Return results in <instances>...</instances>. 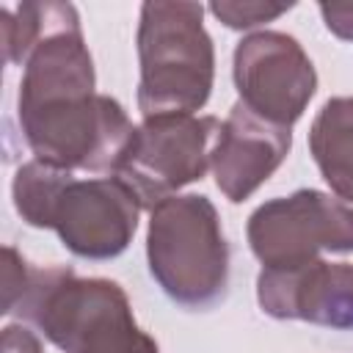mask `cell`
Returning a JSON list of instances; mask_svg holds the SVG:
<instances>
[{
  "instance_id": "6da1fadb",
  "label": "cell",
  "mask_w": 353,
  "mask_h": 353,
  "mask_svg": "<svg viewBox=\"0 0 353 353\" xmlns=\"http://www.w3.org/2000/svg\"><path fill=\"white\" fill-rule=\"evenodd\" d=\"M17 119L36 160L113 176L135 124L119 99L97 94V74L72 3H44V30L33 44L17 97Z\"/></svg>"
},
{
  "instance_id": "7a4b0ae2",
  "label": "cell",
  "mask_w": 353,
  "mask_h": 353,
  "mask_svg": "<svg viewBox=\"0 0 353 353\" xmlns=\"http://www.w3.org/2000/svg\"><path fill=\"white\" fill-rule=\"evenodd\" d=\"M11 199L28 226L55 229L63 248L91 262L124 254L143 210L119 176L77 179L72 171L36 157L17 168Z\"/></svg>"
},
{
  "instance_id": "3957f363",
  "label": "cell",
  "mask_w": 353,
  "mask_h": 353,
  "mask_svg": "<svg viewBox=\"0 0 353 353\" xmlns=\"http://www.w3.org/2000/svg\"><path fill=\"white\" fill-rule=\"evenodd\" d=\"M63 353H160L132 314L121 284L72 268H30L14 306Z\"/></svg>"
},
{
  "instance_id": "277c9868",
  "label": "cell",
  "mask_w": 353,
  "mask_h": 353,
  "mask_svg": "<svg viewBox=\"0 0 353 353\" xmlns=\"http://www.w3.org/2000/svg\"><path fill=\"white\" fill-rule=\"evenodd\" d=\"M138 63L143 119L201 110L215 80V47L204 28V6L146 0L138 17Z\"/></svg>"
},
{
  "instance_id": "5b68a950",
  "label": "cell",
  "mask_w": 353,
  "mask_h": 353,
  "mask_svg": "<svg viewBox=\"0 0 353 353\" xmlns=\"http://www.w3.org/2000/svg\"><path fill=\"white\" fill-rule=\"evenodd\" d=\"M149 273L185 309L215 306L229 284V245L215 204L201 193L168 196L149 210Z\"/></svg>"
},
{
  "instance_id": "8992f818",
  "label": "cell",
  "mask_w": 353,
  "mask_h": 353,
  "mask_svg": "<svg viewBox=\"0 0 353 353\" xmlns=\"http://www.w3.org/2000/svg\"><path fill=\"white\" fill-rule=\"evenodd\" d=\"M245 234L262 268H298L320 254H353V212L331 193L301 188L259 204Z\"/></svg>"
},
{
  "instance_id": "52a82bcc",
  "label": "cell",
  "mask_w": 353,
  "mask_h": 353,
  "mask_svg": "<svg viewBox=\"0 0 353 353\" xmlns=\"http://www.w3.org/2000/svg\"><path fill=\"white\" fill-rule=\"evenodd\" d=\"M218 130L215 116L171 113L143 119L113 176L138 196L141 207L152 210L207 174Z\"/></svg>"
},
{
  "instance_id": "ba28073f",
  "label": "cell",
  "mask_w": 353,
  "mask_h": 353,
  "mask_svg": "<svg viewBox=\"0 0 353 353\" xmlns=\"http://www.w3.org/2000/svg\"><path fill=\"white\" fill-rule=\"evenodd\" d=\"M232 77L243 102L259 119L292 130L317 91V72L301 41L281 30H256L237 41Z\"/></svg>"
},
{
  "instance_id": "9c48e42d",
  "label": "cell",
  "mask_w": 353,
  "mask_h": 353,
  "mask_svg": "<svg viewBox=\"0 0 353 353\" xmlns=\"http://www.w3.org/2000/svg\"><path fill=\"white\" fill-rule=\"evenodd\" d=\"M256 301L276 320H303L336 331L353 328V265L314 259L298 268H262Z\"/></svg>"
},
{
  "instance_id": "30bf717a",
  "label": "cell",
  "mask_w": 353,
  "mask_h": 353,
  "mask_svg": "<svg viewBox=\"0 0 353 353\" xmlns=\"http://www.w3.org/2000/svg\"><path fill=\"white\" fill-rule=\"evenodd\" d=\"M290 149L292 132L287 127L270 124L251 113L243 102H234L226 121H221L210 152V168L218 190L232 204L245 201L273 176Z\"/></svg>"
},
{
  "instance_id": "8fae6325",
  "label": "cell",
  "mask_w": 353,
  "mask_h": 353,
  "mask_svg": "<svg viewBox=\"0 0 353 353\" xmlns=\"http://www.w3.org/2000/svg\"><path fill=\"white\" fill-rule=\"evenodd\" d=\"M309 152L331 193L353 210V97H331L309 127Z\"/></svg>"
},
{
  "instance_id": "7c38bea8",
  "label": "cell",
  "mask_w": 353,
  "mask_h": 353,
  "mask_svg": "<svg viewBox=\"0 0 353 353\" xmlns=\"http://www.w3.org/2000/svg\"><path fill=\"white\" fill-rule=\"evenodd\" d=\"M287 8H292V3L287 6H270V3H256V0H215L210 3V11L232 30H248V28H256V25H265V22H273L276 17H281Z\"/></svg>"
},
{
  "instance_id": "4fadbf2b",
  "label": "cell",
  "mask_w": 353,
  "mask_h": 353,
  "mask_svg": "<svg viewBox=\"0 0 353 353\" xmlns=\"http://www.w3.org/2000/svg\"><path fill=\"white\" fill-rule=\"evenodd\" d=\"M3 256H6V265H3V314H11L14 306L19 303L22 292H25V284H28V276H30V265L19 256V251L14 245H6L3 248Z\"/></svg>"
},
{
  "instance_id": "5bb4252c",
  "label": "cell",
  "mask_w": 353,
  "mask_h": 353,
  "mask_svg": "<svg viewBox=\"0 0 353 353\" xmlns=\"http://www.w3.org/2000/svg\"><path fill=\"white\" fill-rule=\"evenodd\" d=\"M0 347H3V353H44L41 350V339L30 328H25L19 323H11V325L3 328Z\"/></svg>"
},
{
  "instance_id": "9a60e30c",
  "label": "cell",
  "mask_w": 353,
  "mask_h": 353,
  "mask_svg": "<svg viewBox=\"0 0 353 353\" xmlns=\"http://www.w3.org/2000/svg\"><path fill=\"white\" fill-rule=\"evenodd\" d=\"M320 14H323L325 28L336 39L353 41V6H328V3H320Z\"/></svg>"
},
{
  "instance_id": "2e32d148",
  "label": "cell",
  "mask_w": 353,
  "mask_h": 353,
  "mask_svg": "<svg viewBox=\"0 0 353 353\" xmlns=\"http://www.w3.org/2000/svg\"><path fill=\"white\" fill-rule=\"evenodd\" d=\"M350 212H353V210H350Z\"/></svg>"
}]
</instances>
